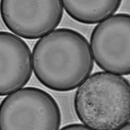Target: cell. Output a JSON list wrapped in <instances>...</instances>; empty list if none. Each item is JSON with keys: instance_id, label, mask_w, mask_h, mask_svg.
Instances as JSON below:
<instances>
[{"instance_id": "cell-8", "label": "cell", "mask_w": 130, "mask_h": 130, "mask_svg": "<svg viewBox=\"0 0 130 130\" xmlns=\"http://www.w3.org/2000/svg\"><path fill=\"white\" fill-rule=\"evenodd\" d=\"M60 130H93L89 126L82 124H71L62 127Z\"/></svg>"}, {"instance_id": "cell-1", "label": "cell", "mask_w": 130, "mask_h": 130, "mask_svg": "<svg viewBox=\"0 0 130 130\" xmlns=\"http://www.w3.org/2000/svg\"><path fill=\"white\" fill-rule=\"evenodd\" d=\"M32 59L37 79L56 91L79 88L93 69L88 40L70 28H58L40 39L33 47Z\"/></svg>"}, {"instance_id": "cell-7", "label": "cell", "mask_w": 130, "mask_h": 130, "mask_svg": "<svg viewBox=\"0 0 130 130\" xmlns=\"http://www.w3.org/2000/svg\"><path fill=\"white\" fill-rule=\"evenodd\" d=\"M63 8L68 15L79 23L94 25L104 22L114 15L121 7L122 1H62Z\"/></svg>"}, {"instance_id": "cell-5", "label": "cell", "mask_w": 130, "mask_h": 130, "mask_svg": "<svg viewBox=\"0 0 130 130\" xmlns=\"http://www.w3.org/2000/svg\"><path fill=\"white\" fill-rule=\"evenodd\" d=\"M63 4L51 1L1 0V17L12 33L24 39H42L56 30L63 16Z\"/></svg>"}, {"instance_id": "cell-4", "label": "cell", "mask_w": 130, "mask_h": 130, "mask_svg": "<svg viewBox=\"0 0 130 130\" xmlns=\"http://www.w3.org/2000/svg\"><path fill=\"white\" fill-rule=\"evenodd\" d=\"M91 48L99 68L130 75V14L117 13L97 25L91 32Z\"/></svg>"}, {"instance_id": "cell-9", "label": "cell", "mask_w": 130, "mask_h": 130, "mask_svg": "<svg viewBox=\"0 0 130 130\" xmlns=\"http://www.w3.org/2000/svg\"><path fill=\"white\" fill-rule=\"evenodd\" d=\"M118 130H130V122L128 124H125V125H124L123 127H121L120 129H118Z\"/></svg>"}, {"instance_id": "cell-2", "label": "cell", "mask_w": 130, "mask_h": 130, "mask_svg": "<svg viewBox=\"0 0 130 130\" xmlns=\"http://www.w3.org/2000/svg\"><path fill=\"white\" fill-rule=\"evenodd\" d=\"M74 107L91 129H120L130 121V82L107 72L94 73L77 89Z\"/></svg>"}, {"instance_id": "cell-6", "label": "cell", "mask_w": 130, "mask_h": 130, "mask_svg": "<svg viewBox=\"0 0 130 130\" xmlns=\"http://www.w3.org/2000/svg\"><path fill=\"white\" fill-rule=\"evenodd\" d=\"M0 94L2 96L23 89L31 78L32 54L26 42L13 33H0Z\"/></svg>"}, {"instance_id": "cell-3", "label": "cell", "mask_w": 130, "mask_h": 130, "mask_svg": "<svg viewBox=\"0 0 130 130\" xmlns=\"http://www.w3.org/2000/svg\"><path fill=\"white\" fill-rule=\"evenodd\" d=\"M60 124L57 101L42 89L23 88L1 102V130H59Z\"/></svg>"}]
</instances>
